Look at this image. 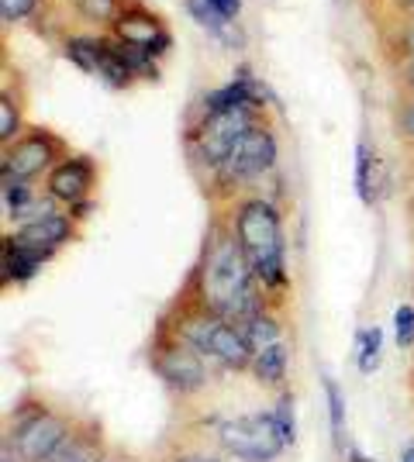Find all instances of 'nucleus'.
<instances>
[{
    "mask_svg": "<svg viewBox=\"0 0 414 462\" xmlns=\"http://www.w3.org/2000/svg\"><path fill=\"white\" fill-rule=\"evenodd\" d=\"M187 287L194 290L204 308H211L232 325L253 321L259 310L266 308V293L259 287L256 273L249 266L245 252L238 245L235 228L228 217H215L211 228L204 235V249Z\"/></svg>",
    "mask_w": 414,
    "mask_h": 462,
    "instance_id": "f257e3e1",
    "label": "nucleus"
},
{
    "mask_svg": "<svg viewBox=\"0 0 414 462\" xmlns=\"http://www.w3.org/2000/svg\"><path fill=\"white\" fill-rule=\"evenodd\" d=\"M235 238L249 266L256 273L259 287L266 297H280L290 287V273H287V235H283V217L270 197L262 193H242L232 200L228 214Z\"/></svg>",
    "mask_w": 414,
    "mask_h": 462,
    "instance_id": "f03ea898",
    "label": "nucleus"
},
{
    "mask_svg": "<svg viewBox=\"0 0 414 462\" xmlns=\"http://www.w3.org/2000/svg\"><path fill=\"white\" fill-rule=\"evenodd\" d=\"M170 314L173 318H166L159 331L179 338L183 346L198 348L211 366L235 369V373L238 369H249V363H253V346H249L245 331L238 325H232V321H225L211 308H204L190 287H183V293H179V300L173 304Z\"/></svg>",
    "mask_w": 414,
    "mask_h": 462,
    "instance_id": "7ed1b4c3",
    "label": "nucleus"
},
{
    "mask_svg": "<svg viewBox=\"0 0 414 462\" xmlns=\"http://www.w3.org/2000/svg\"><path fill=\"white\" fill-rule=\"evenodd\" d=\"M276 159H280V145H276L273 128L262 117L256 128L232 149V155L217 166L215 176L207 180V190H211L215 200H228L232 204V200L242 197V190H249L262 176L273 173Z\"/></svg>",
    "mask_w": 414,
    "mask_h": 462,
    "instance_id": "20e7f679",
    "label": "nucleus"
},
{
    "mask_svg": "<svg viewBox=\"0 0 414 462\" xmlns=\"http://www.w3.org/2000/svg\"><path fill=\"white\" fill-rule=\"evenodd\" d=\"M259 121H262V107H232V111L198 115V121H190L187 128V152L194 170H207V180H211L217 166Z\"/></svg>",
    "mask_w": 414,
    "mask_h": 462,
    "instance_id": "39448f33",
    "label": "nucleus"
},
{
    "mask_svg": "<svg viewBox=\"0 0 414 462\" xmlns=\"http://www.w3.org/2000/svg\"><path fill=\"white\" fill-rule=\"evenodd\" d=\"M73 424H77V418L62 407H18L4 445H11L24 462H49L56 456V448L69 439Z\"/></svg>",
    "mask_w": 414,
    "mask_h": 462,
    "instance_id": "423d86ee",
    "label": "nucleus"
},
{
    "mask_svg": "<svg viewBox=\"0 0 414 462\" xmlns=\"http://www.w3.org/2000/svg\"><path fill=\"white\" fill-rule=\"evenodd\" d=\"M215 439L238 462H276L283 456V448H287L273 411L225 418V421H217Z\"/></svg>",
    "mask_w": 414,
    "mask_h": 462,
    "instance_id": "0eeeda50",
    "label": "nucleus"
},
{
    "mask_svg": "<svg viewBox=\"0 0 414 462\" xmlns=\"http://www.w3.org/2000/svg\"><path fill=\"white\" fill-rule=\"evenodd\" d=\"M149 366L177 397H194L200 390H207V380H211V363L198 348L183 346L166 331H159L156 346L149 348Z\"/></svg>",
    "mask_w": 414,
    "mask_h": 462,
    "instance_id": "6e6552de",
    "label": "nucleus"
},
{
    "mask_svg": "<svg viewBox=\"0 0 414 462\" xmlns=\"http://www.w3.org/2000/svg\"><path fill=\"white\" fill-rule=\"evenodd\" d=\"M69 155V145L49 128H24L18 142H11L0 155V173L35 183L39 176H49L52 166H60Z\"/></svg>",
    "mask_w": 414,
    "mask_h": 462,
    "instance_id": "1a4fd4ad",
    "label": "nucleus"
},
{
    "mask_svg": "<svg viewBox=\"0 0 414 462\" xmlns=\"http://www.w3.org/2000/svg\"><path fill=\"white\" fill-rule=\"evenodd\" d=\"M111 39L124 42V45H135L149 56L162 59L173 45V35L166 28V21L159 18L156 11H149L142 0H124L121 14L111 21Z\"/></svg>",
    "mask_w": 414,
    "mask_h": 462,
    "instance_id": "9d476101",
    "label": "nucleus"
},
{
    "mask_svg": "<svg viewBox=\"0 0 414 462\" xmlns=\"http://www.w3.org/2000/svg\"><path fill=\"white\" fill-rule=\"evenodd\" d=\"M97 180H100V170L90 155L69 152L60 166H52V173L45 176V197L62 204L66 211H73L77 204H87L94 197Z\"/></svg>",
    "mask_w": 414,
    "mask_h": 462,
    "instance_id": "9b49d317",
    "label": "nucleus"
},
{
    "mask_svg": "<svg viewBox=\"0 0 414 462\" xmlns=\"http://www.w3.org/2000/svg\"><path fill=\"white\" fill-rule=\"evenodd\" d=\"M77 217L69 211H56V208H49V211L35 214L32 221H24L18 225L14 231H7L18 245L24 249H39L45 255H56L62 245H69L73 238H77Z\"/></svg>",
    "mask_w": 414,
    "mask_h": 462,
    "instance_id": "f8f14e48",
    "label": "nucleus"
},
{
    "mask_svg": "<svg viewBox=\"0 0 414 462\" xmlns=\"http://www.w3.org/2000/svg\"><path fill=\"white\" fill-rule=\"evenodd\" d=\"M107 442H104V428L94 418H77L69 439L56 448V456L49 462H107Z\"/></svg>",
    "mask_w": 414,
    "mask_h": 462,
    "instance_id": "ddd939ff",
    "label": "nucleus"
},
{
    "mask_svg": "<svg viewBox=\"0 0 414 462\" xmlns=\"http://www.w3.org/2000/svg\"><path fill=\"white\" fill-rule=\"evenodd\" d=\"M49 259H52V255H45V252H39V249H24L11 235H4V249H0V270H4L0 276H4V287H21V283L35 280Z\"/></svg>",
    "mask_w": 414,
    "mask_h": 462,
    "instance_id": "4468645a",
    "label": "nucleus"
},
{
    "mask_svg": "<svg viewBox=\"0 0 414 462\" xmlns=\"http://www.w3.org/2000/svg\"><path fill=\"white\" fill-rule=\"evenodd\" d=\"M4 176V173H0ZM0 204H4V217L7 221H14V228L24 225V221H32L35 214L49 211V204H41L35 190H32V183H24V180H14V176H4V187H0Z\"/></svg>",
    "mask_w": 414,
    "mask_h": 462,
    "instance_id": "2eb2a0df",
    "label": "nucleus"
},
{
    "mask_svg": "<svg viewBox=\"0 0 414 462\" xmlns=\"http://www.w3.org/2000/svg\"><path fill=\"white\" fill-rule=\"evenodd\" d=\"M287 369H290V342H273V346L253 352V363H249V373L256 376L262 386H280L287 383Z\"/></svg>",
    "mask_w": 414,
    "mask_h": 462,
    "instance_id": "dca6fc26",
    "label": "nucleus"
},
{
    "mask_svg": "<svg viewBox=\"0 0 414 462\" xmlns=\"http://www.w3.org/2000/svg\"><path fill=\"white\" fill-rule=\"evenodd\" d=\"M104 49H107V39H104V35H69L66 45H62L66 59H69L77 69L90 73V77H97Z\"/></svg>",
    "mask_w": 414,
    "mask_h": 462,
    "instance_id": "f3484780",
    "label": "nucleus"
},
{
    "mask_svg": "<svg viewBox=\"0 0 414 462\" xmlns=\"http://www.w3.org/2000/svg\"><path fill=\"white\" fill-rule=\"evenodd\" d=\"M187 4V14L198 21L204 32H211L217 42H228V45H235L238 32H235V21H228L221 11H217L211 0H183Z\"/></svg>",
    "mask_w": 414,
    "mask_h": 462,
    "instance_id": "a211bd4d",
    "label": "nucleus"
},
{
    "mask_svg": "<svg viewBox=\"0 0 414 462\" xmlns=\"http://www.w3.org/2000/svg\"><path fill=\"white\" fill-rule=\"evenodd\" d=\"M21 111H24L21 94L11 90V79H4V90H0V145L4 149L24 135V117H21Z\"/></svg>",
    "mask_w": 414,
    "mask_h": 462,
    "instance_id": "6ab92c4d",
    "label": "nucleus"
},
{
    "mask_svg": "<svg viewBox=\"0 0 414 462\" xmlns=\"http://www.w3.org/2000/svg\"><path fill=\"white\" fill-rule=\"evenodd\" d=\"M97 77L111 87V90H128L132 83H135V69L128 66V59L121 56L118 42L107 35V49H104V59H100V69Z\"/></svg>",
    "mask_w": 414,
    "mask_h": 462,
    "instance_id": "aec40b11",
    "label": "nucleus"
},
{
    "mask_svg": "<svg viewBox=\"0 0 414 462\" xmlns=\"http://www.w3.org/2000/svg\"><path fill=\"white\" fill-rule=\"evenodd\" d=\"M242 331H245V338H249L253 352H259V348H266V346H273V342H283V338H287V335H283V321H280V314H276L270 304L259 310L253 321H245Z\"/></svg>",
    "mask_w": 414,
    "mask_h": 462,
    "instance_id": "412c9836",
    "label": "nucleus"
},
{
    "mask_svg": "<svg viewBox=\"0 0 414 462\" xmlns=\"http://www.w3.org/2000/svg\"><path fill=\"white\" fill-rule=\"evenodd\" d=\"M355 193L366 208H373L376 200V152L370 149V142L355 145Z\"/></svg>",
    "mask_w": 414,
    "mask_h": 462,
    "instance_id": "4be33fe9",
    "label": "nucleus"
},
{
    "mask_svg": "<svg viewBox=\"0 0 414 462\" xmlns=\"http://www.w3.org/2000/svg\"><path fill=\"white\" fill-rule=\"evenodd\" d=\"M325 401H328V421H332V445H336V452H345L349 448L345 442V393L332 376H325Z\"/></svg>",
    "mask_w": 414,
    "mask_h": 462,
    "instance_id": "5701e85b",
    "label": "nucleus"
},
{
    "mask_svg": "<svg viewBox=\"0 0 414 462\" xmlns=\"http://www.w3.org/2000/svg\"><path fill=\"white\" fill-rule=\"evenodd\" d=\"M380 359H383V328H363L359 331V356H355V366L363 376H373L380 369Z\"/></svg>",
    "mask_w": 414,
    "mask_h": 462,
    "instance_id": "b1692460",
    "label": "nucleus"
},
{
    "mask_svg": "<svg viewBox=\"0 0 414 462\" xmlns=\"http://www.w3.org/2000/svg\"><path fill=\"white\" fill-rule=\"evenodd\" d=\"M273 411L276 424H280V431H283V442H287V448L297 442V414H294V393H280L276 397V404L270 407Z\"/></svg>",
    "mask_w": 414,
    "mask_h": 462,
    "instance_id": "393cba45",
    "label": "nucleus"
},
{
    "mask_svg": "<svg viewBox=\"0 0 414 462\" xmlns=\"http://www.w3.org/2000/svg\"><path fill=\"white\" fill-rule=\"evenodd\" d=\"M121 7H124V0H77V11L83 14L87 21H104L107 28H111V21L121 14Z\"/></svg>",
    "mask_w": 414,
    "mask_h": 462,
    "instance_id": "a878e982",
    "label": "nucleus"
},
{
    "mask_svg": "<svg viewBox=\"0 0 414 462\" xmlns=\"http://www.w3.org/2000/svg\"><path fill=\"white\" fill-rule=\"evenodd\" d=\"M394 338L400 348L414 346V304H400L394 310Z\"/></svg>",
    "mask_w": 414,
    "mask_h": 462,
    "instance_id": "bb28decb",
    "label": "nucleus"
},
{
    "mask_svg": "<svg viewBox=\"0 0 414 462\" xmlns=\"http://www.w3.org/2000/svg\"><path fill=\"white\" fill-rule=\"evenodd\" d=\"M394 125H397V135L414 145V94H408L400 100V107H397V115H394Z\"/></svg>",
    "mask_w": 414,
    "mask_h": 462,
    "instance_id": "cd10ccee",
    "label": "nucleus"
},
{
    "mask_svg": "<svg viewBox=\"0 0 414 462\" xmlns=\"http://www.w3.org/2000/svg\"><path fill=\"white\" fill-rule=\"evenodd\" d=\"M35 7H39V0H0V18L4 24H14V21L28 18Z\"/></svg>",
    "mask_w": 414,
    "mask_h": 462,
    "instance_id": "c85d7f7f",
    "label": "nucleus"
},
{
    "mask_svg": "<svg viewBox=\"0 0 414 462\" xmlns=\"http://www.w3.org/2000/svg\"><path fill=\"white\" fill-rule=\"evenodd\" d=\"M162 462H221L217 456L204 452V448H173Z\"/></svg>",
    "mask_w": 414,
    "mask_h": 462,
    "instance_id": "c756f323",
    "label": "nucleus"
},
{
    "mask_svg": "<svg viewBox=\"0 0 414 462\" xmlns=\"http://www.w3.org/2000/svg\"><path fill=\"white\" fill-rule=\"evenodd\" d=\"M211 4H215L228 21H235L238 14H242V0H211Z\"/></svg>",
    "mask_w": 414,
    "mask_h": 462,
    "instance_id": "7c9ffc66",
    "label": "nucleus"
},
{
    "mask_svg": "<svg viewBox=\"0 0 414 462\" xmlns=\"http://www.w3.org/2000/svg\"><path fill=\"white\" fill-rule=\"evenodd\" d=\"M400 83H404V90H408V94H414V62H408V66H400Z\"/></svg>",
    "mask_w": 414,
    "mask_h": 462,
    "instance_id": "2f4dec72",
    "label": "nucleus"
},
{
    "mask_svg": "<svg viewBox=\"0 0 414 462\" xmlns=\"http://www.w3.org/2000/svg\"><path fill=\"white\" fill-rule=\"evenodd\" d=\"M0 462H24V459H21L11 445H4V448H0Z\"/></svg>",
    "mask_w": 414,
    "mask_h": 462,
    "instance_id": "473e14b6",
    "label": "nucleus"
},
{
    "mask_svg": "<svg viewBox=\"0 0 414 462\" xmlns=\"http://www.w3.org/2000/svg\"><path fill=\"white\" fill-rule=\"evenodd\" d=\"M400 462H414V442L404 445V452H400Z\"/></svg>",
    "mask_w": 414,
    "mask_h": 462,
    "instance_id": "72a5a7b5",
    "label": "nucleus"
},
{
    "mask_svg": "<svg viewBox=\"0 0 414 462\" xmlns=\"http://www.w3.org/2000/svg\"><path fill=\"white\" fill-rule=\"evenodd\" d=\"M400 11H408V14H414V0H394Z\"/></svg>",
    "mask_w": 414,
    "mask_h": 462,
    "instance_id": "f704fd0d",
    "label": "nucleus"
},
{
    "mask_svg": "<svg viewBox=\"0 0 414 462\" xmlns=\"http://www.w3.org/2000/svg\"><path fill=\"white\" fill-rule=\"evenodd\" d=\"M408 211H411V225H414V193H411V200H408Z\"/></svg>",
    "mask_w": 414,
    "mask_h": 462,
    "instance_id": "c9c22d12",
    "label": "nucleus"
},
{
    "mask_svg": "<svg viewBox=\"0 0 414 462\" xmlns=\"http://www.w3.org/2000/svg\"><path fill=\"white\" fill-rule=\"evenodd\" d=\"M107 462H128V459H107Z\"/></svg>",
    "mask_w": 414,
    "mask_h": 462,
    "instance_id": "e433bc0d",
    "label": "nucleus"
}]
</instances>
